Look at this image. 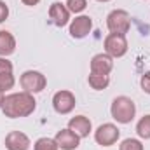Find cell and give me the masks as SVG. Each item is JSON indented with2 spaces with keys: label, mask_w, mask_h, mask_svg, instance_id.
<instances>
[{
  "label": "cell",
  "mask_w": 150,
  "mask_h": 150,
  "mask_svg": "<svg viewBox=\"0 0 150 150\" xmlns=\"http://www.w3.org/2000/svg\"><path fill=\"white\" fill-rule=\"evenodd\" d=\"M2 112L9 119H19V117H28L35 112L37 101L33 94L23 91V93H11L4 98L2 101Z\"/></svg>",
  "instance_id": "6da1fadb"
},
{
  "label": "cell",
  "mask_w": 150,
  "mask_h": 150,
  "mask_svg": "<svg viewBox=\"0 0 150 150\" xmlns=\"http://www.w3.org/2000/svg\"><path fill=\"white\" fill-rule=\"evenodd\" d=\"M110 113L119 124H129L136 115V105L127 96H117L112 101Z\"/></svg>",
  "instance_id": "7a4b0ae2"
},
{
  "label": "cell",
  "mask_w": 150,
  "mask_h": 150,
  "mask_svg": "<svg viewBox=\"0 0 150 150\" xmlns=\"http://www.w3.org/2000/svg\"><path fill=\"white\" fill-rule=\"evenodd\" d=\"M107 26L110 30V33L117 35H126L131 28V18L129 12L124 9H113L112 12L107 16Z\"/></svg>",
  "instance_id": "3957f363"
},
{
  "label": "cell",
  "mask_w": 150,
  "mask_h": 150,
  "mask_svg": "<svg viewBox=\"0 0 150 150\" xmlns=\"http://www.w3.org/2000/svg\"><path fill=\"white\" fill-rule=\"evenodd\" d=\"M19 84H21L23 91H26L30 94H37V93H42L45 89L47 79L44 74H40L37 70H26L19 77Z\"/></svg>",
  "instance_id": "277c9868"
},
{
  "label": "cell",
  "mask_w": 150,
  "mask_h": 150,
  "mask_svg": "<svg viewBox=\"0 0 150 150\" xmlns=\"http://www.w3.org/2000/svg\"><path fill=\"white\" fill-rule=\"evenodd\" d=\"M119 136H120V131H119V127L115 124H112V122L101 124L94 131V140L101 147H112V145H115L117 140H119Z\"/></svg>",
  "instance_id": "5b68a950"
},
{
  "label": "cell",
  "mask_w": 150,
  "mask_h": 150,
  "mask_svg": "<svg viewBox=\"0 0 150 150\" xmlns=\"http://www.w3.org/2000/svg\"><path fill=\"white\" fill-rule=\"evenodd\" d=\"M105 52L112 58H122L126 52H127V40L126 35H117V33H108L105 37Z\"/></svg>",
  "instance_id": "8992f818"
},
{
  "label": "cell",
  "mask_w": 150,
  "mask_h": 150,
  "mask_svg": "<svg viewBox=\"0 0 150 150\" xmlns=\"http://www.w3.org/2000/svg\"><path fill=\"white\" fill-rule=\"evenodd\" d=\"M75 103H77L75 94L72 91H67V89H61L52 96V107L61 115H67V113L72 112L75 108Z\"/></svg>",
  "instance_id": "52a82bcc"
},
{
  "label": "cell",
  "mask_w": 150,
  "mask_h": 150,
  "mask_svg": "<svg viewBox=\"0 0 150 150\" xmlns=\"http://www.w3.org/2000/svg\"><path fill=\"white\" fill-rule=\"evenodd\" d=\"M91 74H101V75H108L113 70V58L108 56L107 52H100L94 54L91 58Z\"/></svg>",
  "instance_id": "ba28073f"
},
{
  "label": "cell",
  "mask_w": 150,
  "mask_h": 150,
  "mask_svg": "<svg viewBox=\"0 0 150 150\" xmlns=\"http://www.w3.org/2000/svg\"><path fill=\"white\" fill-rule=\"evenodd\" d=\"M49 18L52 19V23L58 28H63V26H67L70 23V11H68V7L65 4L54 2L49 7Z\"/></svg>",
  "instance_id": "9c48e42d"
},
{
  "label": "cell",
  "mask_w": 150,
  "mask_h": 150,
  "mask_svg": "<svg viewBox=\"0 0 150 150\" xmlns=\"http://www.w3.org/2000/svg\"><path fill=\"white\" fill-rule=\"evenodd\" d=\"M93 30V19L89 16H77L70 23V35L74 38H84Z\"/></svg>",
  "instance_id": "30bf717a"
},
{
  "label": "cell",
  "mask_w": 150,
  "mask_h": 150,
  "mask_svg": "<svg viewBox=\"0 0 150 150\" xmlns=\"http://www.w3.org/2000/svg\"><path fill=\"white\" fill-rule=\"evenodd\" d=\"M54 140H56V143H58V147L61 150H75L79 147V143H80V138H79V134H75L72 129H59L58 133H56V136H54Z\"/></svg>",
  "instance_id": "8fae6325"
},
{
  "label": "cell",
  "mask_w": 150,
  "mask_h": 150,
  "mask_svg": "<svg viewBox=\"0 0 150 150\" xmlns=\"http://www.w3.org/2000/svg\"><path fill=\"white\" fill-rule=\"evenodd\" d=\"M30 138L21 131H11L5 136V149L7 150H28L30 149Z\"/></svg>",
  "instance_id": "7c38bea8"
},
{
  "label": "cell",
  "mask_w": 150,
  "mask_h": 150,
  "mask_svg": "<svg viewBox=\"0 0 150 150\" xmlns=\"http://www.w3.org/2000/svg\"><path fill=\"white\" fill-rule=\"evenodd\" d=\"M68 129L79 134V138H87L89 133L93 131V124L86 115H75L68 120Z\"/></svg>",
  "instance_id": "4fadbf2b"
},
{
  "label": "cell",
  "mask_w": 150,
  "mask_h": 150,
  "mask_svg": "<svg viewBox=\"0 0 150 150\" xmlns=\"http://www.w3.org/2000/svg\"><path fill=\"white\" fill-rule=\"evenodd\" d=\"M16 51V38L11 32L0 30V56L7 58Z\"/></svg>",
  "instance_id": "5bb4252c"
},
{
  "label": "cell",
  "mask_w": 150,
  "mask_h": 150,
  "mask_svg": "<svg viewBox=\"0 0 150 150\" xmlns=\"http://www.w3.org/2000/svg\"><path fill=\"white\" fill-rule=\"evenodd\" d=\"M87 82H89V86H91L94 91H103V89H107V87H108V84H110V75L89 74Z\"/></svg>",
  "instance_id": "9a60e30c"
},
{
  "label": "cell",
  "mask_w": 150,
  "mask_h": 150,
  "mask_svg": "<svg viewBox=\"0 0 150 150\" xmlns=\"http://www.w3.org/2000/svg\"><path fill=\"white\" fill-rule=\"evenodd\" d=\"M136 133L140 138L143 140H150V113L149 115H143L138 124H136Z\"/></svg>",
  "instance_id": "2e32d148"
},
{
  "label": "cell",
  "mask_w": 150,
  "mask_h": 150,
  "mask_svg": "<svg viewBox=\"0 0 150 150\" xmlns=\"http://www.w3.org/2000/svg\"><path fill=\"white\" fill-rule=\"evenodd\" d=\"M33 150H59V147H58V143H56L54 138L44 136V138H38L37 142H35Z\"/></svg>",
  "instance_id": "e0dca14e"
},
{
  "label": "cell",
  "mask_w": 150,
  "mask_h": 150,
  "mask_svg": "<svg viewBox=\"0 0 150 150\" xmlns=\"http://www.w3.org/2000/svg\"><path fill=\"white\" fill-rule=\"evenodd\" d=\"M119 150H145L143 149V143L136 138H126L120 142L119 145Z\"/></svg>",
  "instance_id": "ac0fdd59"
},
{
  "label": "cell",
  "mask_w": 150,
  "mask_h": 150,
  "mask_svg": "<svg viewBox=\"0 0 150 150\" xmlns=\"http://www.w3.org/2000/svg\"><path fill=\"white\" fill-rule=\"evenodd\" d=\"M14 84H16V79H14L12 72L0 74V89H2L4 93H5L7 89H12V87H14Z\"/></svg>",
  "instance_id": "d6986e66"
},
{
  "label": "cell",
  "mask_w": 150,
  "mask_h": 150,
  "mask_svg": "<svg viewBox=\"0 0 150 150\" xmlns=\"http://www.w3.org/2000/svg\"><path fill=\"white\" fill-rule=\"evenodd\" d=\"M67 7H68L70 12L79 14L87 7V0H67Z\"/></svg>",
  "instance_id": "ffe728a7"
},
{
  "label": "cell",
  "mask_w": 150,
  "mask_h": 150,
  "mask_svg": "<svg viewBox=\"0 0 150 150\" xmlns=\"http://www.w3.org/2000/svg\"><path fill=\"white\" fill-rule=\"evenodd\" d=\"M140 84H142V89H143L147 94H150V70L142 75V80H140Z\"/></svg>",
  "instance_id": "44dd1931"
},
{
  "label": "cell",
  "mask_w": 150,
  "mask_h": 150,
  "mask_svg": "<svg viewBox=\"0 0 150 150\" xmlns=\"http://www.w3.org/2000/svg\"><path fill=\"white\" fill-rule=\"evenodd\" d=\"M12 63L7 59V58H2L0 56V74H5V72H12Z\"/></svg>",
  "instance_id": "7402d4cb"
},
{
  "label": "cell",
  "mask_w": 150,
  "mask_h": 150,
  "mask_svg": "<svg viewBox=\"0 0 150 150\" xmlns=\"http://www.w3.org/2000/svg\"><path fill=\"white\" fill-rule=\"evenodd\" d=\"M9 18V7L4 0H0V23H4Z\"/></svg>",
  "instance_id": "603a6c76"
},
{
  "label": "cell",
  "mask_w": 150,
  "mask_h": 150,
  "mask_svg": "<svg viewBox=\"0 0 150 150\" xmlns=\"http://www.w3.org/2000/svg\"><path fill=\"white\" fill-rule=\"evenodd\" d=\"M21 2H23L25 5H30V7H33V5H37L40 0H21Z\"/></svg>",
  "instance_id": "cb8c5ba5"
},
{
  "label": "cell",
  "mask_w": 150,
  "mask_h": 150,
  "mask_svg": "<svg viewBox=\"0 0 150 150\" xmlns=\"http://www.w3.org/2000/svg\"><path fill=\"white\" fill-rule=\"evenodd\" d=\"M4 98H5V93L0 89V107H2V101H4Z\"/></svg>",
  "instance_id": "d4e9b609"
},
{
  "label": "cell",
  "mask_w": 150,
  "mask_h": 150,
  "mask_svg": "<svg viewBox=\"0 0 150 150\" xmlns=\"http://www.w3.org/2000/svg\"><path fill=\"white\" fill-rule=\"evenodd\" d=\"M98 2H110V0H98Z\"/></svg>",
  "instance_id": "484cf974"
}]
</instances>
